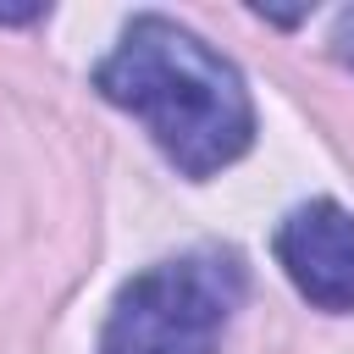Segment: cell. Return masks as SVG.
Masks as SVG:
<instances>
[{
	"label": "cell",
	"instance_id": "obj_3",
	"mask_svg": "<svg viewBox=\"0 0 354 354\" xmlns=\"http://www.w3.org/2000/svg\"><path fill=\"white\" fill-rule=\"evenodd\" d=\"M277 260L321 310H354V216L332 199L299 205L277 227Z\"/></svg>",
	"mask_w": 354,
	"mask_h": 354
},
{
	"label": "cell",
	"instance_id": "obj_4",
	"mask_svg": "<svg viewBox=\"0 0 354 354\" xmlns=\"http://www.w3.org/2000/svg\"><path fill=\"white\" fill-rule=\"evenodd\" d=\"M332 50H337L343 66H354V6L337 17V28H332Z\"/></svg>",
	"mask_w": 354,
	"mask_h": 354
},
{
	"label": "cell",
	"instance_id": "obj_1",
	"mask_svg": "<svg viewBox=\"0 0 354 354\" xmlns=\"http://www.w3.org/2000/svg\"><path fill=\"white\" fill-rule=\"evenodd\" d=\"M94 88L133 111L183 177L232 166L254 138V105L238 66L171 17H133L122 44L100 61Z\"/></svg>",
	"mask_w": 354,
	"mask_h": 354
},
{
	"label": "cell",
	"instance_id": "obj_2",
	"mask_svg": "<svg viewBox=\"0 0 354 354\" xmlns=\"http://www.w3.org/2000/svg\"><path fill=\"white\" fill-rule=\"evenodd\" d=\"M238 304L243 266L227 249L160 260L116 293L100 354H216Z\"/></svg>",
	"mask_w": 354,
	"mask_h": 354
}]
</instances>
